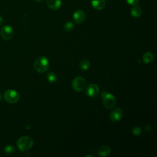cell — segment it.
Segmentation results:
<instances>
[{
	"label": "cell",
	"instance_id": "obj_1",
	"mask_svg": "<svg viewBox=\"0 0 157 157\" xmlns=\"http://www.w3.org/2000/svg\"><path fill=\"white\" fill-rule=\"evenodd\" d=\"M49 67V61L47 57L40 56L34 63V69L39 73L45 72Z\"/></svg>",
	"mask_w": 157,
	"mask_h": 157
},
{
	"label": "cell",
	"instance_id": "obj_2",
	"mask_svg": "<svg viewBox=\"0 0 157 157\" xmlns=\"http://www.w3.org/2000/svg\"><path fill=\"white\" fill-rule=\"evenodd\" d=\"M34 144L33 140L29 136L21 137L17 141V145L21 151H27L31 148Z\"/></svg>",
	"mask_w": 157,
	"mask_h": 157
},
{
	"label": "cell",
	"instance_id": "obj_3",
	"mask_svg": "<svg viewBox=\"0 0 157 157\" xmlns=\"http://www.w3.org/2000/svg\"><path fill=\"white\" fill-rule=\"evenodd\" d=\"M102 97L103 105L106 109H110L114 107L115 105L116 100L112 94L107 92H104L102 94Z\"/></svg>",
	"mask_w": 157,
	"mask_h": 157
},
{
	"label": "cell",
	"instance_id": "obj_4",
	"mask_svg": "<svg viewBox=\"0 0 157 157\" xmlns=\"http://www.w3.org/2000/svg\"><path fill=\"white\" fill-rule=\"evenodd\" d=\"M19 98L20 96L18 92L13 90H8L4 93V99L10 104L16 103L18 101Z\"/></svg>",
	"mask_w": 157,
	"mask_h": 157
},
{
	"label": "cell",
	"instance_id": "obj_5",
	"mask_svg": "<svg viewBox=\"0 0 157 157\" xmlns=\"http://www.w3.org/2000/svg\"><path fill=\"white\" fill-rule=\"evenodd\" d=\"M86 85V81L82 77H75L72 83V88L76 91H81L83 90Z\"/></svg>",
	"mask_w": 157,
	"mask_h": 157
},
{
	"label": "cell",
	"instance_id": "obj_6",
	"mask_svg": "<svg viewBox=\"0 0 157 157\" xmlns=\"http://www.w3.org/2000/svg\"><path fill=\"white\" fill-rule=\"evenodd\" d=\"M0 34L3 39L10 40L13 37V31L10 26L4 25L1 28Z\"/></svg>",
	"mask_w": 157,
	"mask_h": 157
},
{
	"label": "cell",
	"instance_id": "obj_7",
	"mask_svg": "<svg viewBox=\"0 0 157 157\" xmlns=\"http://www.w3.org/2000/svg\"><path fill=\"white\" fill-rule=\"evenodd\" d=\"M99 92V89L98 86L95 83L89 84L85 90L86 94L90 98L96 97Z\"/></svg>",
	"mask_w": 157,
	"mask_h": 157
},
{
	"label": "cell",
	"instance_id": "obj_8",
	"mask_svg": "<svg viewBox=\"0 0 157 157\" xmlns=\"http://www.w3.org/2000/svg\"><path fill=\"white\" fill-rule=\"evenodd\" d=\"M123 115V110L120 108H117V109H113L112 111V112L110 114V118L112 121L116 122L119 121L122 118Z\"/></svg>",
	"mask_w": 157,
	"mask_h": 157
},
{
	"label": "cell",
	"instance_id": "obj_9",
	"mask_svg": "<svg viewBox=\"0 0 157 157\" xmlns=\"http://www.w3.org/2000/svg\"><path fill=\"white\" fill-rule=\"evenodd\" d=\"M85 12L82 10H77L73 14V19L76 23H82L85 20Z\"/></svg>",
	"mask_w": 157,
	"mask_h": 157
},
{
	"label": "cell",
	"instance_id": "obj_10",
	"mask_svg": "<svg viewBox=\"0 0 157 157\" xmlns=\"http://www.w3.org/2000/svg\"><path fill=\"white\" fill-rule=\"evenodd\" d=\"M47 4L48 7L54 10H56L59 9L61 6V0H47Z\"/></svg>",
	"mask_w": 157,
	"mask_h": 157
},
{
	"label": "cell",
	"instance_id": "obj_11",
	"mask_svg": "<svg viewBox=\"0 0 157 157\" xmlns=\"http://www.w3.org/2000/svg\"><path fill=\"white\" fill-rule=\"evenodd\" d=\"M92 7L96 10H101L104 9L105 5V0H91Z\"/></svg>",
	"mask_w": 157,
	"mask_h": 157
},
{
	"label": "cell",
	"instance_id": "obj_12",
	"mask_svg": "<svg viewBox=\"0 0 157 157\" xmlns=\"http://www.w3.org/2000/svg\"><path fill=\"white\" fill-rule=\"evenodd\" d=\"M97 153L99 156L105 157L109 155V154L110 153V148L108 146H102L100 148H99V149L97 151Z\"/></svg>",
	"mask_w": 157,
	"mask_h": 157
},
{
	"label": "cell",
	"instance_id": "obj_13",
	"mask_svg": "<svg viewBox=\"0 0 157 157\" xmlns=\"http://www.w3.org/2000/svg\"><path fill=\"white\" fill-rule=\"evenodd\" d=\"M142 14L141 9L138 6H135L131 9V15L135 18L140 17Z\"/></svg>",
	"mask_w": 157,
	"mask_h": 157
},
{
	"label": "cell",
	"instance_id": "obj_14",
	"mask_svg": "<svg viewBox=\"0 0 157 157\" xmlns=\"http://www.w3.org/2000/svg\"><path fill=\"white\" fill-rule=\"evenodd\" d=\"M153 58H154V56H153V55L151 52H146L144 55L142 59H143V61L145 63L148 64V63H151L153 61Z\"/></svg>",
	"mask_w": 157,
	"mask_h": 157
},
{
	"label": "cell",
	"instance_id": "obj_15",
	"mask_svg": "<svg viewBox=\"0 0 157 157\" xmlns=\"http://www.w3.org/2000/svg\"><path fill=\"white\" fill-rule=\"evenodd\" d=\"M47 78L48 82L52 83H54L57 81V75L54 72H49L47 75Z\"/></svg>",
	"mask_w": 157,
	"mask_h": 157
},
{
	"label": "cell",
	"instance_id": "obj_16",
	"mask_svg": "<svg viewBox=\"0 0 157 157\" xmlns=\"http://www.w3.org/2000/svg\"><path fill=\"white\" fill-rule=\"evenodd\" d=\"M90 67V62L86 59H83L80 63V67L82 70H87Z\"/></svg>",
	"mask_w": 157,
	"mask_h": 157
},
{
	"label": "cell",
	"instance_id": "obj_17",
	"mask_svg": "<svg viewBox=\"0 0 157 157\" xmlns=\"http://www.w3.org/2000/svg\"><path fill=\"white\" fill-rule=\"evenodd\" d=\"M64 28L66 31H71L74 28V25L72 21H67L65 23Z\"/></svg>",
	"mask_w": 157,
	"mask_h": 157
},
{
	"label": "cell",
	"instance_id": "obj_18",
	"mask_svg": "<svg viewBox=\"0 0 157 157\" xmlns=\"http://www.w3.org/2000/svg\"><path fill=\"white\" fill-rule=\"evenodd\" d=\"M15 148L12 145H7L4 148V151L7 154H12L15 152Z\"/></svg>",
	"mask_w": 157,
	"mask_h": 157
},
{
	"label": "cell",
	"instance_id": "obj_19",
	"mask_svg": "<svg viewBox=\"0 0 157 157\" xmlns=\"http://www.w3.org/2000/svg\"><path fill=\"white\" fill-rule=\"evenodd\" d=\"M132 132L135 136L139 135L141 133V128L139 126H136L132 129Z\"/></svg>",
	"mask_w": 157,
	"mask_h": 157
},
{
	"label": "cell",
	"instance_id": "obj_20",
	"mask_svg": "<svg viewBox=\"0 0 157 157\" xmlns=\"http://www.w3.org/2000/svg\"><path fill=\"white\" fill-rule=\"evenodd\" d=\"M126 2L130 6H136L139 0H126Z\"/></svg>",
	"mask_w": 157,
	"mask_h": 157
},
{
	"label": "cell",
	"instance_id": "obj_21",
	"mask_svg": "<svg viewBox=\"0 0 157 157\" xmlns=\"http://www.w3.org/2000/svg\"><path fill=\"white\" fill-rule=\"evenodd\" d=\"M4 22V19L2 18V17L0 16V25H1Z\"/></svg>",
	"mask_w": 157,
	"mask_h": 157
},
{
	"label": "cell",
	"instance_id": "obj_22",
	"mask_svg": "<svg viewBox=\"0 0 157 157\" xmlns=\"http://www.w3.org/2000/svg\"><path fill=\"white\" fill-rule=\"evenodd\" d=\"M34 1H36V2H43L44 0H34Z\"/></svg>",
	"mask_w": 157,
	"mask_h": 157
},
{
	"label": "cell",
	"instance_id": "obj_23",
	"mask_svg": "<svg viewBox=\"0 0 157 157\" xmlns=\"http://www.w3.org/2000/svg\"><path fill=\"white\" fill-rule=\"evenodd\" d=\"M90 156H91V157H94L95 156L93 155H86L85 156V157H90Z\"/></svg>",
	"mask_w": 157,
	"mask_h": 157
},
{
	"label": "cell",
	"instance_id": "obj_24",
	"mask_svg": "<svg viewBox=\"0 0 157 157\" xmlns=\"http://www.w3.org/2000/svg\"><path fill=\"white\" fill-rule=\"evenodd\" d=\"M1 99H2V94H1V93H0V101L1 100Z\"/></svg>",
	"mask_w": 157,
	"mask_h": 157
}]
</instances>
